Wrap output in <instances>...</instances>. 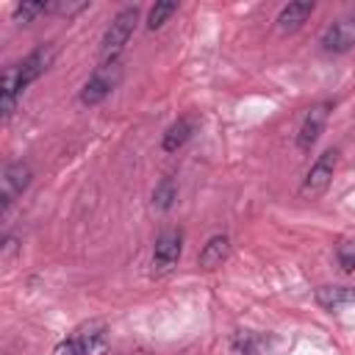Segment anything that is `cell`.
I'll return each instance as SVG.
<instances>
[{
  "label": "cell",
  "mask_w": 355,
  "mask_h": 355,
  "mask_svg": "<svg viewBox=\"0 0 355 355\" xmlns=\"http://www.w3.org/2000/svg\"><path fill=\"white\" fill-rule=\"evenodd\" d=\"M136 22H139V8H136V6L122 8V11L114 17V22L108 25V31H105V36H103V42H100V55H103V61H116V55L122 53V47H125L128 39H130Z\"/></svg>",
  "instance_id": "obj_1"
},
{
  "label": "cell",
  "mask_w": 355,
  "mask_h": 355,
  "mask_svg": "<svg viewBox=\"0 0 355 355\" xmlns=\"http://www.w3.org/2000/svg\"><path fill=\"white\" fill-rule=\"evenodd\" d=\"M119 80H122V64H119V61H103V64L94 69V75L83 83V89H80V103H83V105H97V103H103V100L116 89Z\"/></svg>",
  "instance_id": "obj_2"
},
{
  "label": "cell",
  "mask_w": 355,
  "mask_h": 355,
  "mask_svg": "<svg viewBox=\"0 0 355 355\" xmlns=\"http://www.w3.org/2000/svg\"><path fill=\"white\" fill-rule=\"evenodd\" d=\"M105 333L100 324H89V327H80L75 330L67 341L58 344L55 355H103L105 352Z\"/></svg>",
  "instance_id": "obj_3"
},
{
  "label": "cell",
  "mask_w": 355,
  "mask_h": 355,
  "mask_svg": "<svg viewBox=\"0 0 355 355\" xmlns=\"http://www.w3.org/2000/svg\"><path fill=\"white\" fill-rule=\"evenodd\" d=\"M183 252V233L178 227H166L161 230V236L155 239V250H153V275H164L169 272Z\"/></svg>",
  "instance_id": "obj_4"
},
{
  "label": "cell",
  "mask_w": 355,
  "mask_h": 355,
  "mask_svg": "<svg viewBox=\"0 0 355 355\" xmlns=\"http://www.w3.org/2000/svg\"><path fill=\"white\" fill-rule=\"evenodd\" d=\"M324 53H347L355 47V14H347L336 19L319 39Z\"/></svg>",
  "instance_id": "obj_5"
},
{
  "label": "cell",
  "mask_w": 355,
  "mask_h": 355,
  "mask_svg": "<svg viewBox=\"0 0 355 355\" xmlns=\"http://www.w3.org/2000/svg\"><path fill=\"white\" fill-rule=\"evenodd\" d=\"M336 150H324L316 164L311 166V172L305 175V183H302V197H319L327 186H330V178H333V169H336Z\"/></svg>",
  "instance_id": "obj_6"
},
{
  "label": "cell",
  "mask_w": 355,
  "mask_h": 355,
  "mask_svg": "<svg viewBox=\"0 0 355 355\" xmlns=\"http://www.w3.org/2000/svg\"><path fill=\"white\" fill-rule=\"evenodd\" d=\"M31 183V166L22 161H14L11 166H6L3 178H0V211H6L17 194H22Z\"/></svg>",
  "instance_id": "obj_7"
},
{
  "label": "cell",
  "mask_w": 355,
  "mask_h": 355,
  "mask_svg": "<svg viewBox=\"0 0 355 355\" xmlns=\"http://www.w3.org/2000/svg\"><path fill=\"white\" fill-rule=\"evenodd\" d=\"M53 58H55V44H39L22 64H17L22 89H28L39 75H44V69L53 64Z\"/></svg>",
  "instance_id": "obj_8"
},
{
  "label": "cell",
  "mask_w": 355,
  "mask_h": 355,
  "mask_svg": "<svg viewBox=\"0 0 355 355\" xmlns=\"http://www.w3.org/2000/svg\"><path fill=\"white\" fill-rule=\"evenodd\" d=\"M324 122H327V105H313V108L305 114L302 125H300L297 147H300V150H311V147L316 144V139L322 136Z\"/></svg>",
  "instance_id": "obj_9"
},
{
  "label": "cell",
  "mask_w": 355,
  "mask_h": 355,
  "mask_svg": "<svg viewBox=\"0 0 355 355\" xmlns=\"http://www.w3.org/2000/svg\"><path fill=\"white\" fill-rule=\"evenodd\" d=\"M22 92H25V89H22V83H19V69H17V64H14V67H8V69L3 72V80H0V111H3V119H8V116L14 114L17 97H19Z\"/></svg>",
  "instance_id": "obj_10"
},
{
  "label": "cell",
  "mask_w": 355,
  "mask_h": 355,
  "mask_svg": "<svg viewBox=\"0 0 355 355\" xmlns=\"http://www.w3.org/2000/svg\"><path fill=\"white\" fill-rule=\"evenodd\" d=\"M311 11H313V3H311V0L288 3V6H283V11L277 14V28H280L283 33H291V31H297V28L311 17Z\"/></svg>",
  "instance_id": "obj_11"
},
{
  "label": "cell",
  "mask_w": 355,
  "mask_h": 355,
  "mask_svg": "<svg viewBox=\"0 0 355 355\" xmlns=\"http://www.w3.org/2000/svg\"><path fill=\"white\" fill-rule=\"evenodd\" d=\"M230 255V241H227V236H214V239H208V244L200 250V258H197V263L202 266V269H216V266H222V261Z\"/></svg>",
  "instance_id": "obj_12"
},
{
  "label": "cell",
  "mask_w": 355,
  "mask_h": 355,
  "mask_svg": "<svg viewBox=\"0 0 355 355\" xmlns=\"http://www.w3.org/2000/svg\"><path fill=\"white\" fill-rule=\"evenodd\" d=\"M191 133H194V119H191V116H180V119L164 133V150H166V153L180 150V147L191 139Z\"/></svg>",
  "instance_id": "obj_13"
},
{
  "label": "cell",
  "mask_w": 355,
  "mask_h": 355,
  "mask_svg": "<svg viewBox=\"0 0 355 355\" xmlns=\"http://www.w3.org/2000/svg\"><path fill=\"white\" fill-rule=\"evenodd\" d=\"M316 300H319V305H324V308L349 305V302H355V288H349V286H322V288L316 291Z\"/></svg>",
  "instance_id": "obj_14"
},
{
  "label": "cell",
  "mask_w": 355,
  "mask_h": 355,
  "mask_svg": "<svg viewBox=\"0 0 355 355\" xmlns=\"http://www.w3.org/2000/svg\"><path fill=\"white\" fill-rule=\"evenodd\" d=\"M175 197H178L175 180H172V178H164V180L155 186V191H153V205H155L158 211H166V208H172Z\"/></svg>",
  "instance_id": "obj_15"
},
{
  "label": "cell",
  "mask_w": 355,
  "mask_h": 355,
  "mask_svg": "<svg viewBox=\"0 0 355 355\" xmlns=\"http://www.w3.org/2000/svg\"><path fill=\"white\" fill-rule=\"evenodd\" d=\"M178 11V3H155L153 8H150V17H147V28L150 31H155V28H161L172 14Z\"/></svg>",
  "instance_id": "obj_16"
},
{
  "label": "cell",
  "mask_w": 355,
  "mask_h": 355,
  "mask_svg": "<svg viewBox=\"0 0 355 355\" xmlns=\"http://www.w3.org/2000/svg\"><path fill=\"white\" fill-rule=\"evenodd\" d=\"M336 258H338V263H341L344 272H355V241L352 239L341 241L336 247Z\"/></svg>",
  "instance_id": "obj_17"
},
{
  "label": "cell",
  "mask_w": 355,
  "mask_h": 355,
  "mask_svg": "<svg viewBox=\"0 0 355 355\" xmlns=\"http://www.w3.org/2000/svg\"><path fill=\"white\" fill-rule=\"evenodd\" d=\"M42 11H50V6L47 3H19L17 8H14V19L17 22H31L36 14H42Z\"/></svg>",
  "instance_id": "obj_18"
},
{
  "label": "cell",
  "mask_w": 355,
  "mask_h": 355,
  "mask_svg": "<svg viewBox=\"0 0 355 355\" xmlns=\"http://www.w3.org/2000/svg\"><path fill=\"white\" fill-rule=\"evenodd\" d=\"M83 6H86V3H53V6H50V11H55V14H67V17H69V14L80 11Z\"/></svg>",
  "instance_id": "obj_19"
},
{
  "label": "cell",
  "mask_w": 355,
  "mask_h": 355,
  "mask_svg": "<svg viewBox=\"0 0 355 355\" xmlns=\"http://www.w3.org/2000/svg\"><path fill=\"white\" fill-rule=\"evenodd\" d=\"M244 355H258V352H255L252 347H247V349H244Z\"/></svg>",
  "instance_id": "obj_20"
}]
</instances>
